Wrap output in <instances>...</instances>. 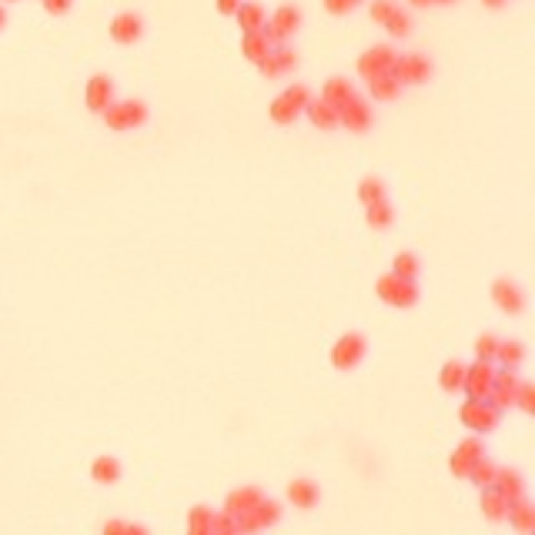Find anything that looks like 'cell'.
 <instances>
[{
	"mask_svg": "<svg viewBox=\"0 0 535 535\" xmlns=\"http://www.w3.org/2000/svg\"><path fill=\"white\" fill-rule=\"evenodd\" d=\"M478 459H485V448H482V442L478 438H465V442L455 448V455H452V472L455 475H469V469H472Z\"/></svg>",
	"mask_w": 535,
	"mask_h": 535,
	"instance_id": "obj_12",
	"label": "cell"
},
{
	"mask_svg": "<svg viewBox=\"0 0 535 535\" xmlns=\"http://www.w3.org/2000/svg\"><path fill=\"white\" fill-rule=\"evenodd\" d=\"M141 34H144V20L138 14H131V10H124V14L110 20V37L117 44H134V41H141Z\"/></svg>",
	"mask_w": 535,
	"mask_h": 535,
	"instance_id": "obj_11",
	"label": "cell"
},
{
	"mask_svg": "<svg viewBox=\"0 0 535 535\" xmlns=\"http://www.w3.org/2000/svg\"><path fill=\"white\" fill-rule=\"evenodd\" d=\"M392 221H395V214H392V204H388V201H375V204H368V224H371L375 231H385Z\"/></svg>",
	"mask_w": 535,
	"mask_h": 535,
	"instance_id": "obj_29",
	"label": "cell"
},
{
	"mask_svg": "<svg viewBox=\"0 0 535 535\" xmlns=\"http://www.w3.org/2000/svg\"><path fill=\"white\" fill-rule=\"evenodd\" d=\"M0 27H3V7H0Z\"/></svg>",
	"mask_w": 535,
	"mask_h": 535,
	"instance_id": "obj_49",
	"label": "cell"
},
{
	"mask_svg": "<svg viewBox=\"0 0 535 535\" xmlns=\"http://www.w3.org/2000/svg\"><path fill=\"white\" fill-rule=\"evenodd\" d=\"M238 7H241V0H217V10H221V14L234 17V10H238Z\"/></svg>",
	"mask_w": 535,
	"mask_h": 535,
	"instance_id": "obj_44",
	"label": "cell"
},
{
	"mask_svg": "<svg viewBox=\"0 0 535 535\" xmlns=\"http://www.w3.org/2000/svg\"><path fill=\"white\" fill-rule=\"evenodd\" d=\"M392 275L405 278V281H415L418 278V271H422V261H418V255H412V251H401V255H395V261H392Z\"/></svg>",
	"mask_w": 535,
	"mask_h": 535,
	"instance_id": "obj_26",
	"label": "cell"
},
{
	"mask_svg": "<svg viewBox=\"0 0 535 535\" xmlns=\"http://www.w3.org/2000/svg\"><path fill=\"white\" fill-rule=\"evenodd\" d=\"M492 485L502 492L505 502H519V499H525V478H522L515 469H499Z\"/></svg>",
	"mask_w": 535,
	"mask_h": 535,
	"instance_id": "obj_14",
	"label": "cell"
},
{
	"mask_svg": "<svg viewBox=\"0 0 535 535\" xmlns=\"http://www.w3.org/2000/svg\"><path fill=\"white\" fill-rule=\"evenodd\" d=\"M348 97H355V87H352V80H345V77H331L324 84V91H321V101H328L331 107H341Z\"/></svg>",
	"mask_w": 535,
	"mask_h": 535,
	"instance_id": "obj_23",
	"label": "cell"
},
{
	"mask_svg": "<svg viewBox=\"0 0 535 535\" xmlns=\"http://www.w3.org/2000/svg\"><path fill=\"white\" fill-rule=\"evenodd\" d=\"M392 10H395V3H392V0H375V3H371V20L385 24V20L392 17Z\"/></svg>",
	"mask_w": 535,
	"mask_h": 535,
	"instance_id": "obj_40",
	"label": "cell"
},
{
	"mask_svg": "<svg viewBox=\"0 0 535 535\" xmlns=\"http://www.w3.org/2000/svg\"><path fill=\"white\" fill-rule=\"evenodd\" d=\"M281 97H285V101H288V104L294 107V110H305L308 101H311V91H308L305 84H291L288 91L281 94Z\"/></svg>",
	"mask_w": 535,
	"mask_h": 535,
	"instance_id": "obj_36",
	"label": "cell"
},
{
	"mask_svg": "<svg viewBox=\"0 0 535 535\" xmlns=\"http://www.w3.org/2000/svg\"><path fill=\"white\" fill-rule=\"evenodd\" d=\"M505 519H508V525H512L515 532H522V535L535 532V508L529 505V499L508 502V512H505Z\"/></svg>",
	"mask_w": 535,
	"mask_h": 535,
	"instance_id": "obj_15",
	"label": "cell"
},
{
	"mask_svg": "<svg viewBox=\"0 0 535 535\" xmlns=\"http://www.w3.org/2000/svg\"><path fill=\"white\" fill-rule=\"evenodd\" d=\"M251 512H255V519H258L261 529H268V525H275V522L281 519V505L271 502V499H261V502L255 505Z\"/></svg>",
	"mask_w": 535,
	"mask_h": 535,
	"instance_id": "obj_32",
	"label": "cell"
},
{
	"mask_svg": "<svg viewBox=\"0 0 535 535\" xmlns=\"http://www.w3.org/2000/svg\"><path fill=\"white\" fill-rule=\"evenodd\" d=\"M408 3H415V7H428L431 0H408Z\"/></svg>",
	"mask_w": 535,
	"mask_h": 535,
	"instance_id": "obj_47",
	"label": "cell"
},
{
	"mask_svg": "<svg viewBox=\"0 0 535 535\" xmlns=\"http://www.w3.org/2000/svg\"><path fill=\"white\" fill-rule=\"evenodd\" d=\"M268 114H271V121H275V124H291V121H294V117H298V110H294V107H291L288 101L281 97V94H278L275 101H271V107H268Z\"/></svg>",
	"mask_w": 535,
	"mask_h": 535,
	"instance_id": "obj_34",
	"label": "cell"
},
{
	"mask_svg": "<svg viewBox=\"0 0 535 535\" xmlns=\"http://www.w3.org/2000/svg\"><path fill=\"white\" fill-rule=\"evenodd\" d=\"M298 24H301V10L298 7H291V3H285V7H278L275 17H271V27H275L285 41H288L291 34L298 31Z\"/></svg>",
	"mask_w": 535,
	"mask_h": 535,
	"instance_id": "obj_20",
	"label": "cell"
},
{
	"mask_svg": "<svg viewBox=\"0 0 535 535\" xmlns=\"http://www.w3.org/2000/svg\"><path fill=\"white\" fill-rule=\"evenodd\" d=\"M462 382H465V365H462L459 358L445 362L442 371H438V385H442L445 392H462Z\"/></svg>",
	"mask_w": 535,
	"mask_h": 535,
	"instance_id": "obj_25",
	"label": "cell"
},
{
	"mask_svg": "<svg viewBox=\"0 0 535 535\" xmlns=\"http://www.w3.org/2000/svg\"><path fill=\"white\" fill-rule=\"evenodd\" d=\"M264 495H261V489H255V485H248V489H234L228 495V502H224V512L228 515H238V512H251L255 505L261 502Z\"/></svg>",
	"mask_w": 535,
	"mask_h": 535,
	"instance_id": "obj_16",
	"label": "cell"
},
{
	"mask_svg": "<svg viewBox=\"0 0 535 535\" xmlns=\"http://www.w3.org/2000/svg\"><path fill=\"white\" fill-rule=\"evenodd\" d=\"M294 67H298V54L285 44L271 47V50L258 61V71L264 77H281V74H288V71H294Z\"/></svg>",
	"mask_w": 535,
	"mask_h": 535,
	"instance_id": "obj_8",
	"label": "cell"
},
{
	"mask_svg": "<svg viewBox=\"0 0 535 535\" xmlns=\"http://www.w3.org/2000/svg\"><path fill=\"white\" fill-rule=\"evenodd\" d=\"M482 512H485V519L492 522H505V512H508V502L502 499V492L489 485V489H482Z\"/></svg>",
	"mask_w": 535,
	"mask_h": 535,
	"instance_id": "obj_22",
	"label": "cell"
},
{
	"mask_svg": "<svg viewBox=\"0 0 535 535\" xmlns=\"http://www.w3.org/2000/svg\"><path fill=\"white\" fill-rule=\"evenodd\" d=\"M505 0H485V7H502Z\"/></svg>",
	"mask_w": 535,
	"mask_h": 535,
	"instance_id": "obj_46",
	"label": "cell"
},
{
	"mask_svg": "<svg viewBox=\"0 0 535 535\" xmlns=\"http://www.w3.org/2000/svg\"><path fill=\"white\" fill-rule=\"evenodd\" d=\"M505 368H519L522 358H525V348H522V341H499V355H495Z\"/></svg>",
	"mask_w": 535,
	"mask_h": 535,
	"instance_id": "obj_31",
	"label": "cell"
},
{
	"mask_svg": "<svg viewBox=\"0 0 535 535\" xmlns=\"http://www.w3.org/2000/svg\"><path fill=\"white\" fill-rule=\"evenodd\" d=\"M492 382H495V368H492V362H475L472 368H465V382H462V388L469 392L472 401H482V398H489Z\"/></svg>",
	"mask_w": 535,
	"mask_h": 535,
	"instance_id": "obj_6",
	"label": "cell"
},
{
	"mask_svg": "<svg viewBox=\"0 0 535 535\" xmlns=\"http://www.w3.org/2000/svg\"><path fill=\"white\" fill-rule=\"evenodd\" d=\"M495 472H499V465H495V462L478 459V462L472 465V469H469V475H465V478H472L478 489H489L492 482H495Z\"/></svg>",
	"mask_w": 535,
	"mask_h": 535,
	"instance_id": "obj_28",
	"label": "cell"
},
{
	"mask_svg": "<svg viewBox=\"0 0 535 535\" xmlns=\"http://www.w3.org/2000/svg\"><path fill=\"white\" fill-rule=\"evenodd\" d=\"M338 124H345L348 131L362 134V131H368V127L375 124V117H371V107H368L362 97H348L345 104L338 107Z\"/></svg>",
	"mask_w": 535,
	"mask_h": 535,
	"instance_id": "obj_7",
	"label": "cell"
},
{
	"mask_svg": "<svg viewBox=\"0 0 535 535\" xmlns=\"http://www.w3.org/2000/svg\"><path fill=\"white\" fill-rule=\"evenodd\" d=\"M355 3H358V0H355Z\"/></svg>",
	"mask_w": 535,
	"mask_h": 535,
	"instance_id": "obj_50",
	"label": "cell"
},
{
	"mask_svg": "<svg viewBox=\"0 0 535 535\" xmlns=\"http://www.w3.org/2000/svg\"><path fill=\"white\" fill-rule=\"evenodd\" d=\"M375 291H378V298H382L385 305H392V308H412L415 301H418L415 281H405V278H398V275L378 278Z\"/></svg>",
	"mask_w": 535,
	"mask_h": 535,
	"instance_id": "obj_2",
	"label": "cell"
},
{
	"mask_svg": "<svg viewBox=\"0 0 535 535\" xmlns=\"http://www.w3.org/2000/svg\"><path fill=\"white\" fill-rule=\"evenodd\" d=\"M211 535H238L234 515H228V512H214L211 515Z\"/></svg>",
	"mask_w": 535,
	"mask_h": 535,
	"instance_id": "obj_39",
	"label": "cell"
},
{
	"mask_svg": "<svg viewBox=\"0 0 535 535\" xmlns=\"http://www.w3.org/2000/svg\"><path fill=\"white\" fill-rule=\"evenodd\" d=\"M358 198H362V204H375V201H385V184L378 181V178H362V184H358Z\"/></svg>",
	"mask_w": 535,
	"mask_h": 535,
	"instance_id": "obj_33",
	"label": "cell"
},
{
	"mask_svg": "<svg viewBox=\"0 0 535 535\" xmlns=\"http://www.w3.org/2000/svg\"><path fill=\"white\" fill-rule=\"evenodd\" d=\"M475 355H478V362H495V355H499V338L482 335L475 341Z\"/></svg>",
	"mask_w": 535,
	"mask_h": 535,
	"instance_id": "obj_37",
	"label": "cell"
},
{
	"mask_svg": "<svg viewBox=\"0 0 535 535\" xmlns=\"http://www.w3.org/2000/svg\"><path fill=\"white\" fill-rule=\"evenodd\" d=\"M368 91H371L375 101H395L398 94H401V84H398L392 74H378V77L368 80Z\"/></svg>",
	"mask_w": 535,
	"mask_h": 535,
	"instance_id": "obj_24",
	"label": "cell"
},
{
	"mask_svg": "<svg viewBox=\"0 0 535 535\" xmlns=\"http://www.w3.org/2000/svg\"><path fill=\"white\" fill-rule=\"evenodd\" d=\"M110 101H114V80L107 74H94L91 80H87V107L101 114Z\"/></svg>",
	"mask_w": 535,
	"mask_h": 535,
	"instance_id": "obj_13",
	"label": "cell"
},
{
	"mask_svg": "<svg viewBox=\"0 0 535 535\" xmlns=\"http://www.w3.org/2000/svg\"><path fill=\"white\" fill-rule=\"evenodd\" d=\"M91 475H94V482H101V485H114L121 478V462L114 459V455H101V459H94Z\"/></svg>",
	"mask_w": 535,
	"mask_h": 535,
	"instance_id": "obj_21",
	"label": "cell"
},
{
	"mask_svg": "<svg viewBox=\"0 0 535 535\" xmlns=\"http://www.w3.org/2000/svg\"><path fill=\"white\" fill-rule=\"evenodd\" d=\"M124 535H151V532H148V525H131V522H127Z\"/></svg>",
	"mask_w": 535,
	"mask_h": 535,
	"instance_id": "obj_45",
	"label": "cell"
},
{
	"mask_svg": "<svg viewBox=\"0 0 535 535\" xmlns=\"http://www.w3.org/2000/svg\"><path fill=\"white\" fill-rule=\"evenodd\" d=\"M512 405H519L522 412H535V388L529 382H519V388H515V401Z\"/></svg>",
	"mask_w": 535,
	"mask_h": 535,
	"instance_id": "obj_38",
	"label": "cell"
},
{
	"mask_svg": "<svg viewBox=\"0 0 535 535\" xmlns=\"http://www.w3.org/2000/svg\"><path fill=\"white\" fill-rule=\"evenodd\" d=\"M492 298H495V305L502 308L505 315H522L525 311V294L515 281H508V278H499L495 285H492Z\"/></svg>",
	"mask_w": 535,
	"mask_h": 535,
	"instance_id": "obj_10",
	"label": "cell"
},
{
	"mask_svg": "<svg viewBox=\"0 0 535 535\" xmlns=\"http://www.w3.org/2000/svg\"><path fill=\"white\" fill-rule=\"evenodd\" d=\"M268 50H271V47H268V41H264L261 34H245V37H241V54H245L251 64H258Z\"/></svg>",
	"mask_w": 535,
	"mask_h": 535,
	"instance_id": "obj_30",
	"label": "cell"
},
{
	"mask_svg": "<svg viewBox=\"0 0 535 535\" xmlns=\"http://www.w3.org/2000/svg\"><path fill=\"white\" fill-rule=\"evenodd\" d=\"M459 415L472 431H482V435L492 431V428H499V422H502V408H495L489 398H482V401H472V398H469V401L462 405Z\"/></svg>",
	"mask_w": 535,
	"mask_h": 535,
	"instance_id": "obj_3",
	"label": "cell"
},
{
	"mask_svg": "<svg viewBox=\"0 0 535 535\" xmlns=\"http://www.w3.org/2000/svg\"><path fill=\"white\" fill-rule=\"evenodd\" d=\"M288 499L294 502V508H315V502H318V485L308 482V478H298V482L288 485Z\"/></svg>",
	"mask_w": 535,
	"mask_h": 535,
	"instance_id": "obj_19",
	"label": "cell"
},
{
	"mask_svg": "<svg viewBox=\"0 0 535 535\" xmlns=\"http://www.w3.org/2000/svg\"><path fill=\"white\" fill-rule=\"evenodd\" d=\"M385 31L392 34V37H408V31H412V20H408V14H401V10H392V17L385 20Z\"/></svg>",
	"mask_w": 535,
	"mask_h": 535,
	"instance_id": "obj_35",
	"label": "cell"
},
{
	"mask_svg": "<svg viewBox=\"0 0 535 535\" xmlns=\"http://www.w3.org/2000/svg\"><path fill=\"white\" fill-rule=\"evenodd\" d=\"M44 7L50 14H67L71 10V0H44Z\"/></svg>",
	"mask_w": 535,
	"mask_h": 535,
	"instance_id": "obj_42",
	"label": "cell"
},
{
	"mask_svg": "<svg viewBox=\"0 0 535 535\" xmlns=\"http://www.w3.org/2000/svg\"><path fill=\"white\" fill-rule=\"evenodd\" d=\"M211 508L208 505H194L187 515V535H211Z\"/></svg>",
	"mask_w": 535,
	"mask_h": 535,
	"instance_id": "obj_27",
	"label": "cell"
},
{
	"mask_svg": "<svg viewBox=\"0 0 535 535\" xmlns=\"http://www.w3.org/2000/svg\"><path fill=\"white\" fill-rule=\"evenodd\" d=\"M388 74L395 77L398 84H422V80L431 77V64H428L422 54H395Z\"/></svg>",
	"mask_w": 535,
	"mask_h": 535,
	"instance_id": "obj_5",
	"label": "cell"
},
{
	"mask_svg": "<svg viewBox=\"0 0 535 535\" xmlns=\"http://www.w3.org/2000/svg\"><path fill=\"white\" fill-rule=\"evenodd\" d=\"M324 7H328V14L341 17V14H348V10H355L358 3L355 0H324Z\"/></svg>",
	"mask_w": 535,
	"mask_h": 535,
	"instance_id": "obj_41",
	"label": "cell"
},
{
	"mask_svg": "<svg viewBox=\"0 0 535 535\" xmlns=\"http://www.w3.org/2000/svg\"><path fill=\"white\" fill-rule=\"evenodd\" d=\"M395 61V50L388 44H378V47H368L365 54L358 57V74L362 77H378V74H388V67Z\"/></svg>",
	"mask_w": 535,
	"mask_h": 535,
	"instance_id": "obj_9",
	"label": "cell"
},
{
	"mask_svg": "<svg viewBox=\"0 0 535 535\" xmlns=\"http://www.w3.org/2000/svg\"><path fill=\"white\" fill-rule=\"evenodd\" d=\"M308 117H311V124L315 127H321V131H331V127H338V107H331L328 101H308Z\"/></svg>",
	"mask_w": 535,
	"mask_h": 535,
	"instance_id": "obj_17",
	"label": "cell"
},
{
	"mask_svg": "<svg viewBox=\"0 0 535 535\" xmlns=\"http://www.w3.org/2000/svg\"><path fill=\"white\" fill-rule=\"evenodd\" d=\"M365 352H368L365 335H358V331H348V335H341V338L335 341V348H331V365L341 368V371H348V368L362 365Z\"/></svg>",
	"mask_w": 535,
	"mask_h": 535,
	"instance_id": "obj_4",
	"label": "cell"
},
{
	"mask_svg": "<svg viewBox=\"0 0 535 535\" xmlns=\"http://www.w3.org/2000/svg\"><path fill=\"white\" fill-rule=\"evenodd\" d=\"M101 114H104V124L114 131H131V127H141L148 121V107L141 101H110Z\"/></svg>",
	"mask_w": 535,
	"mask_h": 535,
	"instance_id": "obj_1",
	"label": "cell"
},
{
	"mask_svg": "<svg viewBox=\"0 0 535 535\" xmlns=\"http://www.w3.org/2000/svg\"><path fill=\"white\" fill-rule=\"evenodd\" d=\"M124 529H127V522L124 519H110L104 525V535H124Z\"/></svg>",
	"mask_w": 535,
	"mask_h": 535,
	"instance_id": "obj_43",
	"label": "cell"
},
{
	"mask_svg": "<svg viewBox=\"0 0 535 535\" xmlns=\"http://www.w3.org/2000/svg\"><path fill=\"white\" fill-rule=\"evenodd\" d=\"M234 17H238V24H241V31H245V34H258L261 24L268 20V17H264V7H261V3H255V0L241 3V7L234 10Z\"/></svg>",
	"mask_w": 535,
	"mask_h": 535,
	"instance_id": "obj_18",
	"label": "cell"
},
{
	"mask_svg": "<svg viewBox=\"0 0 535 535\" xmlns=\"http://www.w3.org/2000/svg\"><path fill=\"white\" fill-rule=\"evenodd\" d=\"M431 3H455V0H431Z\"/></svg>",
	"mask_w": 535,
	"mask_h": 535,
	"instance_id": "obj_48",
	"label": "cell"
}]
</instances>
